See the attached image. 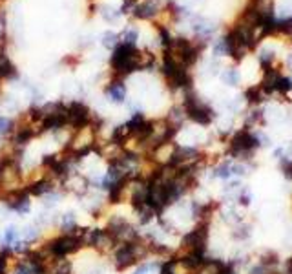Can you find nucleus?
<instances>
[{"instance_id": "nucleus-10", "label": "nucleus", "mask_w": 292, "mask_h": 274, "mask_svg": "<svg viewBox=\"0 0 292 274\" xmlns=\"http://www.w3.org/2000/svg\"><path fill=\"white\" fill-rule=\"evenodd\" d=\"M106 95L110 97V100L112 102H117V105H121V102H124V99H126V86L123 84V81H112L106 86Z\"/></svg>"}, {"instance_id": "nucleus-4", "label": "nucleus", "mask_w": 292, "mask_h": 274, "mask_svg": "<svg viewBox=\"0 0 292 274\" xmlns=\"http://www.w3.org/2000/svg\"><path fill=\"white\" fill-rule=\"evenodd\" d=\"M26 187L20 159H0V192H11Z\"/></svg>"}, {"instance_id": "nucleus-3", "label": "nucleus", "mask_w": 292, "mask_h": 274, "mask_svg": "<svg viewBox=\"0 0 292 274\" xmlns=\"http://www.w3.org/2000/svg\"><path fill=\"white\" fill-rule=\"evenodd\" d=\"M182 110L190 121L201 126H208L214 121V110L206 105L205 100L194 93V90H185V100H182Z\"/></svg>"}, {"instance_id": "nucleus-24", "label": "nucleus", "mask_w": 292, "mask_h": 274, "mask_svg": "<svg viewBox=\"0 0 292 274\" xmlns=\"http://www.w3.org/2000/svg\"><path fill=\"white\" fill-rule=\"evenodd\" d=\"M283 274H292V256L283 261Z\"/></svg>"}, {"instance_id": "nucleus-5", "label": "nucleus", "mask_w": 292, "mask_h": 274, "mask_svg": "<svg viewBox=\"0 0 292 274\" xmlns=\"http://www.w3.org/2000/svg\"><path fill=\"white\" fill-rule=\"evenodd\" d=\"M93 117H95L93 112L81 100H73L68 105V126H71L73 130L90 126Z\"/></svg>"}, {"instance_id": "nucleus-15", "label": "nucleus", "mask_w": 292, "mask_h": 274, "mask_svg": "<svg viewBox=\"0 0 292 274\" xmlns=\"http://www.w3.org/2000/svg\"><path fill=\"white\" fill-rule=\"evenodd\" d=\"M212 178L221 179V181H230L232 179V161H221L212 168Z\"/></svg>"}, {"instance_id": "nucleus-23", "label": "nucleus", "mask_w": 292, "mask_h": 274, "mask_svg": "<svg viewBox=\"0 0 292 274\" xmlns=\"http://www.w3.org/2000/svg\"><path fill=\"white\" fill-rule=\"evenodd\" d=\"M121 13H123V11H115V9H112V8H104V9H102V17L108 18V20H115V18H117Z\"/></svg>"}, {"instance_id": "nucleus-8", "label": "nucleus", "mask_w": 292, "mask_h": 274, "mask_svg": "<svg viewBox=\"0 0 292 274\" xmlns=\"http://www.w3.org/2000/svg\"><path fill=\"white\" fill-rule=\"evenodd\" d=\"M227 265L228 261L219 260V258H205L194 274H223Z\"/></svg>"}, {"instance_id": "nucleus-18", "label": "nucleus", "mask_w": 292, "mask_h": 274, "mask_svg": "<svg viewBox=\"0 0 292 274\" xmlns=\"http://www.w3.org/2000/svg\"><path fill=\"white\" fill-rule=\"evenodd\" d=\"M15 121L8 115H0V137H11L15 132Z\"/></svg>"}, {"instance_id": "nucleus-20", "label": "nucleus", "mask_w": 292, "mask_h": 274, "mask_svg": "<svg viewBox=\"0 0 292 274\" xmlns=\"http://www.w3.org/2000/svg\"><path fill=\"white\" fill-rule=\"evenodd\" d=\"M221 79H223V82L225 84H228V86H237V84H239V72L234 68H228L223 72Z\"/></svg>"}, {"instance_id": "nucleus-21", "label": "nucleus", "mask_w": 292, "mask_h": 274, "mask_svg": "<svg viewBox=\"0 0 292 274\" xmlns=\"http://www.w3.org/2000/svg\"><path fill=\"white\" fill-rule=\"evenodd\" d=\"M102 44H104L106 48H117L119 35H115V33H112V31H106L104 35H102Z\"/></svg>"}, {"instance_id": "nucleus-11", "label": "nucleus", "mask_w": 292, "mask_h": 274, "mask_svg": "<svg viewBox=\"0 0 292 274\" xmlns=\"http://www.w3.org/2000/svg\"><path fill=\"white\" fill-rule=\"evenodd\" d=\"M20 237L24 242H27L29 245H39L42 242V228L36 223H29L24 228H20Z\"/></svg>"}, {"instance_id": "nucleus-1", "label": "nucleus", "mask_w": 292, "mask_h": 274, "mask_svg": "<svg viewBox=\"0 0 292 274\" xmlns=\"http://www.w3.org/2000/svg\"><path fill=\"white\" fill-rule=\"evenodd\" d=\"M260 148V141L256 137V132H252L250 128H241L237 130L230 139H228L227 155H230V159L241 161V163H248L254 157L256 150Z\"/></svg>"}, {"instance_id": "nucleus-13", "label": "nucleus", "mask_w": 292, "mask_h": 274, "mask_svg": "<svg viewBox=\"0 0 292 274\" xmlns=\"http://www.w3.org/2000/svg\"><path fill=\"white\" fill-rule=\"evenodd\" d=\"M258 263L265 265V267H269V269L278 270V267L281 265V260H279L278 252L272 251V249H267V251H261L260 254H258Z\"/></svg>"}, {"instance_id": "nucleus-14", "label": "nucleus", "mask_w": 292, "mask_h": 274, "mask_svg": "<svg viewBox=\"0 0 292 274\" xmlns=\"http://www.w3.org/2000/svg\"><path fill=\"white\" fill-rule=\"evenodd\" d=\"M17 77V68L15 64L9 60L6 53H0V81H9V79Z\"/></svg>"}, {"instance_id": "nucleus-26", "label": "nucleus", "mask_w": 292, "mask_h": 274, "mask_svg": "<svg viewBox=\"0 0 292 274\" xmlns=\"http://www.w3.org/2000/svg\"><path fill=\"white\" fill-rule=\"evenodd\" d=\"M0 194H2V192H0Z\"/></svg>"}, {"instance_id": "nucleus-9", "label": "nucleus", "mask_w": 292, "mask_h": 274, "mask_svg": "<svg viewBox=\"0 0 292 274\" xmlns=\"http://www.w3.org/2000/svg\"><path fill=\"white\" fill-rule=\"evenodd\" d=\"M50 274H75V265L69 258H53L48 267Z\"/></svg>"}, {"instance_id": "nucleus-25", "label": "nucleus", "mask_w": 292, "mask_h": 274, "mask_svg": "<svg viewBox=\"0 0 292 274\" xmlns=\"http://www.w3.org/2000/svg\"><path fill=\"white\" fill-rule=\"evenodd\" d=\"M84 274H102V269H90L88 272H84Z\"/></svg>"}, {"instance_id": "nucleus-17", "label": "nucleus", "mask_w": 292, "mask_h": 274, "mask_svg": "<svg viewBox=\"0 0 292 274\" xmlns=\"http://www.w3.org/2000/svg\"><path fill=\"white\" fill-rule=\"evenodd\" d=\"M155 13H157V6L154 2H142L133 8V15L137 18H152Z\"/></svg>"}, {"instance_id": "nucleus-22", "label": "nucleus", "mask_w": 292, "mask_h": 274, "mask_svg": "<svg viewBox=\"0 0 292 274\" xmlns=\"http://www.w3.org/2000/svg\"><path fill=\"white\" fill-rule=\"evenodd\" d=\"M123 41L121 42H124V44H132V46H135V41H137V31L135 29H128V31H124L123 33V37H121Z\"/></svg>"}, {"instance_id": "nucleus-16", "label": "nucleus", "mask_w": 292, "mask_h": 274, "mask_svg": "<svg viewBox=\"0 0 292 274\" xmlns=\"http://www.w3.org/2000/svg\"><path fill=\"white\" fill-rule=\"evenodd\" d=\"M232 237L236 239V242H246L248 237L252 236V225L250 223H246L245 219H243L241 223H237L232 227Z\"/></svg>"}, {"instance_id": "nucleus-7", "label": "nucleus", "mask_w": 292, "mask_h": 274, "mask_svg": "<svg viewBox=\"0 0 292 274\" xmlns=\"http://www.w3.org/2000/svg\"><path fill=\"white\" fill-rule=\"evenodd\" d=\"M26 190L31 197H39V199H42V197L48 196V194H51V192L59 190V181H55L53 178L48 176V178L41 179V181H35V183H31V185H27Z\"/></svg>"}, {"instance_id": "nucleus-2", "label": "nucleus", "mask_w": 292, "mask_h": 274, "mask_svg": "<svg viewBox=\"0 0 292 274\" xmlns=\"http://www.w3.org/2000/svg\"><path fill=\"white\" fill-rule=\"evenodd\" d=\"M41 247L50 256H53V258H69V256H75L86 249L84 243H82L81 232L79 234L57 232L55 236L48 237V239H42Z\"/></svg>"}, {"instance_id": "nucleus-19", "label": "nucleus", "mask_w": 292, "mask_h": 274, "mask_svg": "<svg viewBox=\"0 0 292 274\" xmlns=\"http://www.w3.org/2000/svg\"><path fill=\"white\" fill-rule=\"evenodd\" d=\"M263 95H265V91L261 90V86L246 88V91H245V99L248 100L250 105H258V102H261V100H263Z\"/></svg>"}, {"instance_id": "nucleus-12", "label": "nucleus", "mask_w": 292, "mask_h": 274, "mask_svg": "<svg viewBox=\"0 0 292 274\" xmlns=\"http://www.w3.org/2000/svg\"><path fill=\"white\" fill-rule=\"evenodd\" d=\"M18 239H20V228L15 227V225H8L2 236H0V249H9Z\"/></svg>"}, {"instance_id": "nucleus-6", "label": "nucleus", "mask_w": 292, "mask_h": 274, "mask_svg": "<svg viewBox=\"0 0 292 274\" xmlns=\"http://www.w3.org/2000/svg\"><path fill=\"white\" fill-rule=\"evenodd\" d=\"M82 225L79 223V216L75 210H66L62 214H59L57 219V230L62 234H79Z\"/></svg>"}]
</instances>
